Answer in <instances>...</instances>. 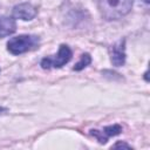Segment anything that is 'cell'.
I'll list each match as a JSON object with an SVG mask.
<instances>
[{
	"mask_svg": "<svg viewBox=\"0 0 150 150\" xmlns=\"http://www.w3.org/2000/svg\"><path fill=\"white\" fill-rule=\"evenodd\" d=\"M97 2L102 16L110 21L127 15L132 7L134 0H97Z\"/></svg>",
	"mask_w": 150,
	"mask_h": 150,
	"instance_id": "6da1fadb",
	"label": "cell"
},
{
	"mask_svg": "<svg viewBox=\"0 0 150 150\" xmlns=\"http://www.w3.org/2000/svg\"><path fill=\"white\" fill-rule=\"evenodd\" d=\"M39 42H40L39 36L22 34V35L12 38L7 42V49L13 55H20V54H23L26 52L38 48Z\"/></svg>",
	"mask_w": 150,
	"mask_h": 150,
	"instance_id": "7a4b0ae2",
	"label": "cell"
},
{
	"mask_svg": "<svg viewBox=\"0 0 150 150\" xmlns=\"http://www.w3.org/2000/svg\"><path fill=\"white\" fill-rule=\"evenodd\" d=\"M71 49L67 45H61L59 53L52 56H47L42 59L41 61V67L43 69H49V68H61L66 63H68L71 59Z\"/></svg>",
	"mask_w": 150,
	"mask_h": 150,
	"instance_id": "3957f363",
	"label": "cell"
},
{
	"mask_svg": "<svg viewBox=\"0 0 150 150\" xmlns=\"http://www.w3.org/2000/svg\"><path fill=\"white\" fill-rule=\"evenodd\" d=\"M122 132V127L120 124H112V125H108L105 128H103V130H96V129H91L89 131V134L91 136H94L98 143L101 144H104L107 143L108 138L111 137V136H116V135H120Z\"/></svg>",
	"mask_w": 150,
	"mask_h": 150,
	"instance_id": "277c9868",
	"label": "cell"
},
{
	"mask_svg": "<svg viewBox=\"0 0 150 150\" xmlns=\"http://www.w3.org/2000/svg\"><path fill=\"white\" fill-rule=\"evenodd\" d=\"M110 60L116 67H121L125 62V40H120L110 48Z\"/></svg>",
	"mask_w": 150,
	"mask_h": 150,
	"instance_id": "5b68a950",
	"label": "cell"
},
{
	"mask_svg": "<svg viewBox=\"0 0 150 150\" xmlns=\"http://www.w3.org/2000/svg\"><path fill=\"white\" fill-rule=\"evenodd\" d=\"M35 15H36L35 7L27 2L16 5L13 8V18H15V19H21V20L28 21V20H32L33 18H35Z\"/></svg>",
	"mask_w": 150,
	"mask_h": 150,
	"instance_id": "8992f818",
	"label": "cell"
},
{
	"mask_svg": "<svg viewBox=\"0 0 150 150\" xmlns=\"http://www.w3.org/2000/svg\"><path fill=\"white\" fill-rule=\"evenodd\" d=\"M16 30V23L13 18L0 16V38L13 34Z\"/></svg>",
	"mask_w": 150,
	"mask_h": 150,
	"instance_id": "52a82bcc",
	"label": "cell"
},
{
	"mask_svg": "<svg viewBox=\"0 0 150 150\" xmlns=\"http://www.w3.org/2000/svg\"><path fill=\"white\" fill-rule=\"evenodd\" d=\"M91 62V57H90V55L88 54V53H84V54H82L81 55V60L74 66V70H76V71H79V70H82L84 67H87L89 63Z\"/></svg>",
	"mask_w": 150,
	"mask_h": 150,
	"instance_id": "ba28073f",
	"label": "cell"
},
{
	"mask_svg": "<svg viewBox=\"0 0 150 150\" xmlns=\"http://www.w3.org/2000/svg\"><path fill=\"white\" fill-rule=\"evenodd\" d=\"M112 148H128V149H130L131 146L129 145V144H127V143H123V142H117Z\"/></svg>",
	"mask_w": 150,
	"mask_h": 150,
	"instance_id": "9c48e42d",
	"label": "cell"
},
{
	"mask_svg": "<svg viewBox=\"0 0 150 150\" xmlns=\"http://www.w3.org/2000/svg\"><path fill=\"white\" fill-rule=\"evenodd\" d=\"M5 110H6L5 108H1V107H0V114H1V111H5Z\"/></svg>",
	"mask_w": 150,
	"mask_h": 150,
	"instance_id": "30bf717a",
	"label": "cell"
}]
</instances>
